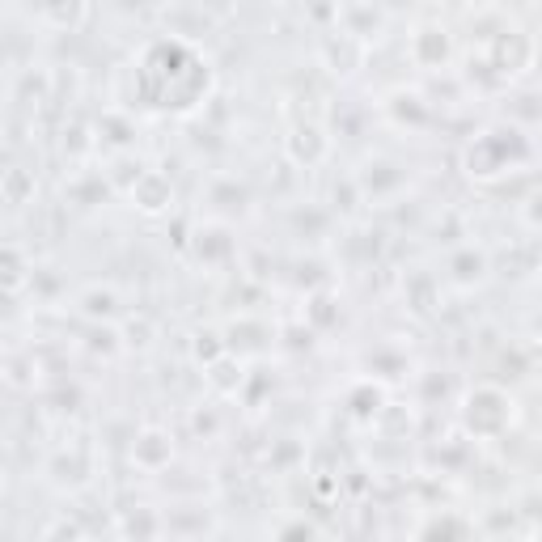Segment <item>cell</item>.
<instances>
[{
	"label": "cell",
	"instance_id": "3957f363",
	"mask_svg": "<svg viewBox=\"0 0 542 542\" xmlns=\"http://www.w3.org/2000/svg\"><path fill=\"white\" fill-rule=\"evenodd\" d=\"M132 462L144 475H157L174 462V437L166 428H140L132 437Z\"/></svg>",
	"mask_w": 542,
	"mask_h": 542
},
{
	"label": "cell",
	"instance_id": "9c48e42d",
	"mask_svg": "<svg viewBox=\"0 0 542 542\" xmlns=\"http://www.w3.org/2000/svg\"><path fill=\"white\" fill-rule=\"evenodd\" d=\"M30 280V259L17 242H0V293H17Z\"/></svg>",
	"mask_w": 542,
	"mask_h": 542
},
{
	"label": "cell",
	"instance_id": "44dd1931",
	"mask_svg": "<svg viewBox=\"0 0 542 542\" xmlns=\"http://www.w3.org/2000/svg\"><path fill=\"white\" fill-rule=\"evenodd\" d=\"M276 534H280V538H314L318 526H314V521H305V517H297V521H288V526H280Z\"/></svg>",
	"mask_w": 542,
	"mask_h": 542
},
{
	"label": "cell",
	"instance_id": "7402d4cb",
	"mask_svg": "<svg viewBox=\"0 0 542 542\" xmlns=\"http://www.w3.org/2000/svg\"><path fill=\"white\" fill-rule=\"evenodd\" d=\"M200 9H204L208 17H216V22H225V17L238 9V5H233V0H200Z\"/></svg>",
	"mask_w": 542,
	"mask_h": 542
},
{
	"label": "cell",
	"instance_id": "8992f818",
	"mask_svg": "<svg viewBox=\"0 0 542 542\" xmlns=\"http://www.w3.org/2000/svg\"><path fill=\"white\" fill-rule=\"evenodd\" d=\"M322 56H327L331 72H339V77H352V72L360 68V60H365V39H356V34L339 30V34H331V39H327Z\"/></svg>",
	"mask_w": 542,
	"mask_h": 542
},
{
	"label": "cell",
	"instance_id": "6da1fadb",
	"mask_svg": "<svg viewBox=\"0 0 542 542\" xmlns=\"http://www.w3.org/2000/svg\"><path fill=\"white\" fill-rule=\"evenodd\" d=\"M462 415H466V428H471L475 437H496V432L509 428V420H513V403H509V394H504V390H496V386H479V390L466 394Z\"/></svg>",
	"mask_w": 542,
	"mask_h": 542
},
{
	"label": "cell",
	"instance_id": "7c38bea8",
	"mask_svg": "<svg viewBox=\"0 0 542 542\" xmlns=\"http://www.w3.org/2000/svg\"><path fill=\"white\" fill-rule=\"evenodd\" d=\"M81 314L94 318V322H106L119 314V293L115 288H89V293H81Z\"/></svg>",
	"mask_w": 542,
	"mask_h": 542
},
{
	"label": "cell",
	"instance_id": "52a82bcc",
	"mask_svg": "<svg viewBox=\"0 0 542 542\" xmlns=\"http://www.w3.org/2000/svg\"><path fill=\"white\" fill-rule=\"evenodd\" d=\"M208 386L216 390V394H225V399H233L242 386H246V365H242V356H233L229 348L216 356V360H208Z\"/></svg>",
	"mask_w": 542,
	"mask_h": 542
},
{
	"label": "cell",
	"instance_id": "cb8c5ba5",
	"mask_svg": "<svg viewBox=\"0 0 542 542\" xmlns=\"http://www.w3.org/2000/svg\"><path fill=\"white\" fill-rule=\"evenodd\" d=\"M195 428H200V432H216V415L212 411H195Z\"/></svg>",
	"mask_w": 542,
	"mask_h": 542
},
{
	"label": "cell",
	"instance_id": "5b68a950",
	"mask_svg": "<svg viewBox=\"0 0 542 542\" xmlns=\"http://www.w3.org/2000/svg\"><path fill=\"white\" fill-rule=\"evenodd\" d=\"M132 204H136L144 216L170 212V204H174L170 178L161 174V170H144V174H136V183H132Z\"/></svg>",
	"mask_w": 542,
	"mask_h": 542
},
{
	"label": "cell",
	"instance_id": "e0dca14e",
	"mask_svg": "<svg viewBox=\"0 0 542 542\" xmlns=\"http://www.w3.org/2000/svg\"><path fill=\"white\" fill-rule=\"evenodd\" d=\"M123 534H144V538H153V534H161V521L149 513V509H144L140 517L136 513H128V517H123V526H119Z\"/></svg>",
	"mask_w": 542,
	"mask_h": 542
},
{
	"label": "cell",
	"instance_id": "30bf717a",
	"mask_svg": "<svg viewBox=\"0 0 542 542\" xmlns=\"http://www.w3.org/2000/svg\"><path fill=\"white\" fill-rule=\"evenodd\" d=\"M0 195H5V204H13V208L30 204L34 200V174L26 166L5 170V174H0Z\"/></svg>",
	"mask_w": 542,
	"mask_h": 542
},
{
	"label": "cell",
	"instance_id": "277c9868",
	"mask_svg": "<svg viewBox=\"0 0 542 542\" xmlns=\"http://www.w3.org/2000/svg\"><path fill=\"white\" fill-rule=\"evenodd\" d=\"M284 149H288V157H293L297 166L314 170V166H322V161H327V153H331V136L322 132L318 123H297V128L284 136Z\"/></svg>",
	"mask_w": 542,
	"mask_h": 542
},
{
	"label": "cell",
	"instance_id": "603a6c76",
	"mask_svg": "<svg viewBox=\"0 0 542 542\" xmlns=\"http://www.w3.org/2000/svg\"><path fill=\"white\" fill-rule=\"evenodd\" d=\"M43 534H47V538H56V534H68V538H77V534H81V526H77V521H68V517H64V521H51V526H47Z\"/></svg>",
	"mask_w": 542,
	"mask_h": 542
},
{
	"label": "cell",
	"instance_id": "d6986e66",
	"mask_svg": "<svg viewBox=\"0 0 542 542\" xmlns=\"http://www.w3.org/2000/svg\"><path fill=\"white\" fill-rule=\"evenodd\" d=\"M432 534H471V526H466V521H428V526L420 530V538H432Z\"/></svg>",
	"mask_w": 542,
	"mask_h": 542
},
{
	"label": "cell",
	"instance_id": "5bb4252c",
	"mask_svg": "<svg viewBox=\"0 0 542 542\" xmlns=\"http://www.w3.org/2000/svg\"><path fill=\"white\" fill-rule=\"evenodd\" d=\"M483 255H475V250H462V255H454V280L458 284H479L483 280Z\"/></svg>",
	"mask_w": 542,
	"mask_h": 542
},
{
	"label": "cell",
	"instance_id": "8fae6325",
	"mask_svg": "<svg viewBox=\"0 0 542 542\" xmlns=\"http://www.w3.org/2000/svg\"><path fill=\"white\" fill-rule=\"evenodd\" d=\"M348 407H352L356 420H377V415L386 411V394H382V386L360 382V386L348 394Z\"/></svg>",
	"mask_w": 542,
	"mask_h": 542
},
{
	"label": "cell",
	"instance_id": "4fadbf2b",
	"mask_svg": "<svg viewBox=\"0 0 542 542\" xmlns=\"http://www.w3.org/2000/svg\"><path fill=\"white\" fill-rule=\"evenodd\" d=\"M47 22H56V26H81V17H85V0H47Z\"/></svg>",
	"mask_w": 542,
	"mask_h": 542
},
{
	"label": "cell",
	"instance_id": "7a4b0ae2",
	"mask_svg": "<svg viewBox=\"0 0 542 542\" xmlns=\"http://www.w3.org/2000/svg\"><path fill=\"white\" fill-rule=\"evenodd\" d=\"M513 140H521L513 128L509 132H487V136H479L471 149H466V170H471L475 178H496V174H504L509 170V144Z\"/></svg>",
	"mask_w": 542,
	"mask_h": 542
},
{
	"label": "cell",
	"instance_id": "9a60e30c",
	"mask_svg": "<svg viewBox=\"0 0 542 542\" xmlns=\"http://www.w3.org/2000/svg\"><path fill=\"white\" fill-rule=\"evenodd\" d=\"M394 115H399V123L415 119V123H424L428 119V106L420 94H394Z\"/></svg>",
	"mask_w": 542,
	"mask_h": 542
},
{
	"label": "cell",
	"instance_id": "ac0fdd59",
	"mask_svg": "<svg viewBox=\"0 0 542 542\" xmlns=\"http://www.w3.org/2000/svg\"><path fill=\"white\" fill-rule=\"evenodd\" d=\"M221 352H225V339H221V335H212V331H200V335H195V356H200L204 365H208V360H216Z\"/></svg>",
	"mask_w": 542,
	"mask_h": 542
},
{
	"label": "cell",
	"instance_id": "ba28073f",
	"mask_svg": "<svg viewBox=\"0 0 542 542\" xmlns=\"http://www.w3.org/2000/svg\"><path fill=\"white\" fill-rule=\"evenodd\" d=\"M411 60L420 68H441L449 60V39L441 26H420L411 34Z\"/></svg>",
	"mask_w": 542,
	"mask_h": 542
},
{
	"label": "cell",
	"instance_id": "2e32d148",
	"mask_svg": "<svg viewBox=\"0 0 542 542\" xmlns=\"http://www.w3.org/2000/svg\"><path fill=\"white\" fill-rule=\"evenodd\" d=\"M123 335H128V339H123L128 348H149V343H153V318L136 314V318L128 322V331H123Z\"/></svg>",
	"mask_w": 542,
	"mask_h": 542
},
{
	"label": "cell",
	"instance_id": "ffe728a7",
	"mask_svg": "<svg viewBox=\"0 0 542 542\" xmlns=\"http://www.w3.org/2000/svg\"><path fill=\"white\" fill-rule=\"evenodd\" d=\"M335 297L331 293H314V301H310V318H314V327H327V322L335 318L331 310H327V305H331Z\"/></svg>",
	"mask_w": 542,
	"mask_h": 542
}]
</instances>
